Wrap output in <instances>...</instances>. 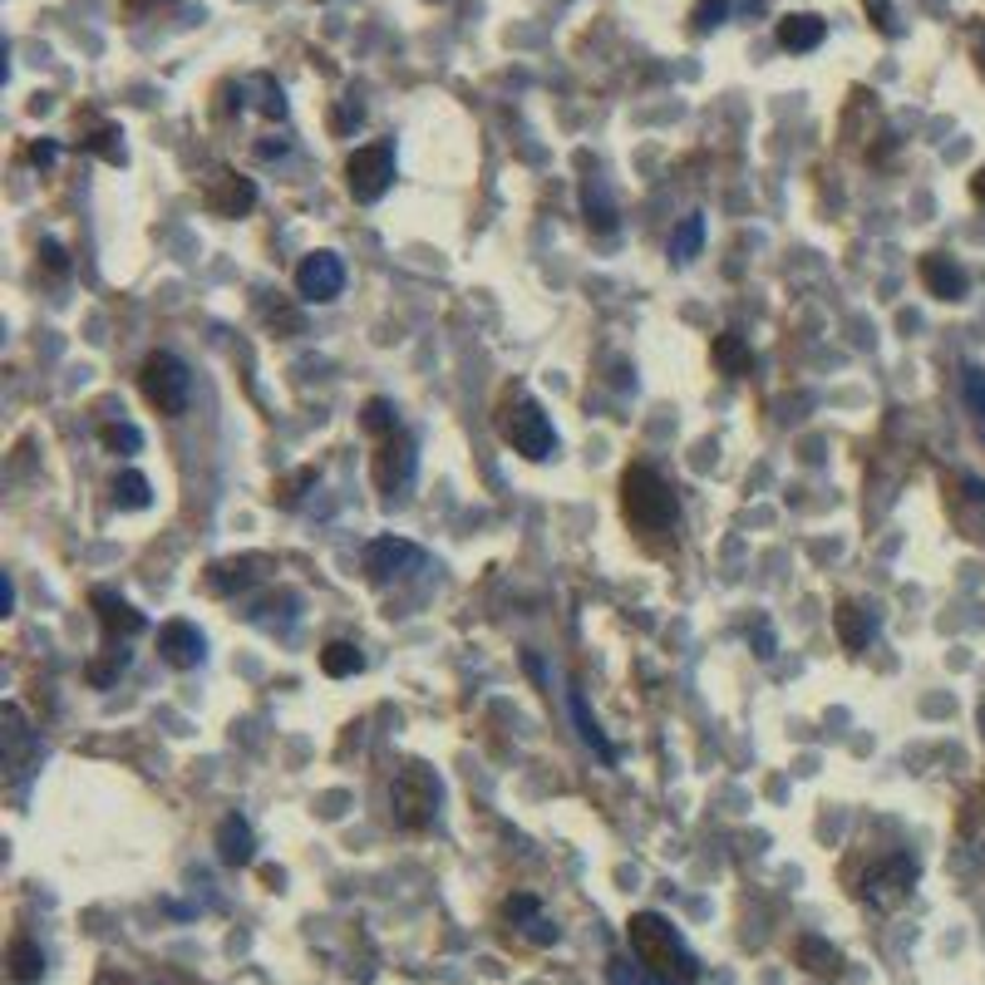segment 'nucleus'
Segmentation results:
<instances>
[{"mask_svg":"<svg viewBox=\"0 0 985 985\" xmlns=\"http://www.w3.org/2000/svg\"><path fill=\"white\" fill-rule=\"evenodd\" d=\"M370 474H375V488H380L385 498H399V492L415 484V474H419V449H415V439H409L405 429H395V434H385V439H375Z\"/></svg>","mask_w":985,"mask_h":985,"instance_id":"8","label":"nucleus"},{"mask_svg":"<svg viewBox=\"0 0 985 985\" xmlns=\"http://www.w3.org/2000/svg\"><path fill=\"white\" fill-rule=\"evenodd\" d=\"M99 444L109 454H139L143 449V434L133 424H99Z\"/></svg>","mask_w":985,"mask_h":985,"instance_id":"30","label":"nucleus"},{"mask_svg":"<svg viewBox=\"0 0 985 985\" xmlns=\"http://www.w3.org/2000/svg\"><path fill=\"white\" fill-rule=\"evenodd\" d=\"M700 247H705V217L690 212V217H685V222L670 232V257H675V261H695V257H700Z\"/></svg>","mask_w":985,"mask_h":985,"instance_id":"26","label":"nucleus"},{"mask_svg":"<svg viewBox=\"0 0 985 985\" xmlns=\"http://www.w3.org/2000/svg\"><path fill=\"white\" fill-rule=\"evenodd\" d=\"M311 484H316V468H296L286 484H277V503L281 508H296V503H301V488H311Z\"/></svg>","mask_w":985,"mask_h":985,"instance_id":"35","label":"nucleus"},{"mask_svg":"<svg viewBox=\"0 0 985 985\" xmlns=\"http://www.w3.org/2000/svg\"><path fill=\"white\" fill-rule=\"evenodd\" d=\"M778 44H784L788 54H813L823 40H828V20L813 16V10H794V16L778 20Z\"/></svg>","mask_w":985,"mask_h":985,"instance_id":"15","label":"nucleus"},{"mask_svg":"<svg viewBox=\"0 0 985 985\" xmlns=\"http://www.w3.org/2000/svg\"><path fill=\"white\" fill-rule=\"evenodd\" d=\"M976 60H981V74H985V40H981V50H976Z\"/></svg>","mask_w":985,"mask_h":985,"instance_id":"44","label":"nucleus"},{"mask_svg":"<svg viewBox=\"0 0 985 985\" xmlns=\"http://www.w3.org/2000/svg\"><path fill=\"white\" fill-rule=\"evenodd\" d=\"M709 355H715V365H719V375H749V365H754V350H749V340L739 336V330H725V336H715V346H709Z\"/></svg>","mask_w":985,"mask_h":985,"instance_id":"23","label":"nucleus"},{"mask_svg":"<svg viewBox=\"0 0 985 985\" xmlns=\"http://www.w3.org/2000/svg\"><path fill=\"white\" fill-rule=\"evenodd\" d=\"M0 719H6V764L20 774L40 744H36V735H30V725H26V715H20V705H6V709H0Z\"/></svg>","mask_w":985,"mask_h":985,"instance_id":"21","label":"nucleus"},{"mask_svg":"<svg viewBox=\"0 0 985 985\" xmlns=\"http://www.w3.org/2000/svg\"><path fill=\"white\" fill-rule=\"evenodd\" d=\"M961 389H966V405H971V415H976L981 434H985V370H976V365H971L966 380H961Z\"/></svg>","mask_w":985,"mask_h":985,"instance_id":"34","label":"nucleus"},{"mask_svg":"<svg viewBox=\"0 0 985 985\" xmlns=\"http://www.w3.org/2000/svg\"><path fill=\"white\" fill-rule=\"evenodd\" d=\"M217 857L227 867H251L257 863V838H251V823L247 818H222L217 823Z\"/></svg>","mask_w":985,"mask_h":985,"instance_id":"18","label":"nucleus"},{"mask_svg":"<svg viewBox=\"0 0 985 985\" xmlns=\"http://www.w3.org/2000/svg\"><path fill=\"white\" fill-rule=\"evenodd\" d=\"M89 606H94V621H99V631H105L109 640H129V636H139L143 631V611L133 601H123L119 591H109V587H94L89 591Z\"/></svg>","mask_w":985,"mask_h":985,"instance_id":"12","label":"nucleus"},{"mask_svg":"<svg viewBox=\"0 0 985 985\" xmlns=\"http://www.w3.org/2000/svg\"><path fill=\"white\" fill-rule=\"evenodd\" d=\"M84 143L94 148V153L105 158V163H113V168H119V163H129V153H123V133L113 129V123H99V129H94V139H84Z\"/></svg>","mask_w":985,"mask_h":985,"instance_id":"32","label":"nucleus"},{"mask_svg":"<svg viewBox=\"0 0 985 985\" xmlns=\"http://www.w3.org/2000/svg\"><path fill=\"white\" fill-rule=\"evenodd\" d=\"M158 656L173 670H192L208 656V640H202V631L192 621H163L158 626Z\"/></svg>","mask_w":985,"mask_h":985,"instance_id":"13","label":"nucleus"},{"mask_svg":"<svg viewBox=\"0 0 985 985\" xmlns=\"http://www.w3.org/2000/svg\"><path fill=\"white\" fill-rule=\"evenodd\" d=\"M261 84V113H267V119H286V94L277 84H271V79H257Z\"/></svg>","mask_w":985,"mask_h":985,"instance_id":"39","label":"nucleus"},{"mask_svg":"<svg viewBox=\"0 0 985 985\" xmlns=\"http://www.w3.org/2000/svg\"><path fill=\"white\" fill-rule=\"evenodd\" d=\"M257 563H251V557H242V563H212V571H208V587L212 591H242V587H251V577H257V571H251Z\"/></svg>","mask_w":985,"mask_h":985,"instance_id":"28","label":"nucleus"},{"mask_svg":"<svg viewBox=\"0 0 985 985\" xmlns=\"http://www.w3.org/2000/svg\"><path fill=\"white\" fill-rule=\"evenodd\" d=\"M581 217H587V227L601 237H611L616 227H621V208H616L606 178H581Z\"/></svg>","mask_w":985,"mask_h":985,"instance_id":"17","label":"nucleus"},{"mask_svg":"<svg viewBox=\"0 0 985 985\" xmlns=\"http://www.w3.org/2000/svg\"><path fill=\"white\" fill-rule=\"evenodd\" d=\"M798 966H804L813 981H838L843 976V951L828 946L823 936H804V942H798Z\"/></svg>","mask_w":985,"mask_h":985,"instance_id":"22","label":"nucleus"},{"mask_svg":"<svg viewBox=\"0 0 985 985\" xmlns=\"http://www.w3.org/2000/svg\"><path fill=\"white\" fill-rule=\"evenodd\" d=\"M123 670H129V650L119 646V650H109L105 660H89V670H84V675H89V685H99V690H105V685H113Z\"/></svg>","mask_w":985,"mask_h":985,"instance_id":"33","label":"nucleus"},{"mask_svg":"<svg viewBox=\"0 0 985 985\" xmlns=\"http://www.w3.org/2000/svg\"><path fill=\"white\" fill-rule=\"evenodd\" d=\"M439 798H444L439 774H434L429 764L409 759L405 769L395 774V784H389V818L405 833H424L434 823V813H439Z\"/></svg>","mask_w":985,"mask_h":985,"instance_id":"4","label":"nucleus"},{"mask_svg":"<svg viewBox=\"0 0 985 985\" xmlns=\"http://www.w3.org/2000/svg\"><path fill=\"white\" fill-rule=\"evenodd\" d=\"M40 976H44V951L30 942V936H16V942H10V981L36 985Z\"/></svg>","mask_w":985,"mask_h":985,"instance_id":"24","label":"nucleus"},{"mask_svg":"<svg viewBox=\"0 0 985 985\" xmlns=\"http://www.w3.org/2000/svg\"><path fill=\"white\" fill-rule=\"evenodd\" d=\"M621 513L636 533H670L680 523V492L650 464H631L621 474Z\"/></svg>","mask_w":985,"mask_h":985,"instance_id":"2","label":"nucleus"},{"mask_svg":"<svg viewBox=\"0 0 985 985\" xmlns=\"http://www.w3.org/2000/svg\"><path fill=\"white\" fill-rule=\"evenodd\" d=\"M320 670H326L330 680H350V675H360L365 670L360 646H350V640H330V646L320 650Z\"/></svg>","mask_w":985,"mask_h":985,"instance_id":"25","label":"nucleus"},{"mask_svg":"<svg viewBox=\"0 0 985 985\" xmlns=\"http://www.w3.org/2000/svg\"><path fill=\"white\" fill-rule=\"evenodd\" d=\"M626 942H631V956L660 985H700V961H695V951L685 946V936L670 926V916L631 912V922H626Z\"/></svg>","mask_w":985,"mask_h":985,"instance_id":"1","label":"nucleus"},{"mask_svg":"<svg viewBox=\"0 0 985 985\" xmlns=\"http://www.w3.org/2000/svg\"><path fill=\"white\" fill-rule=\"evenodd\" d=\"M40 261H44L50 277H64V271H70V251H64V242H54V237H44V242H40Z\"/></svg>","mask_w":985,"mask_h":985,"instance_id":"37","label":"nucleus"},{"mask_svg":"<svg viewBox=\"0 0 985 985\" xmlns=\"http://www.w3.org/2000/svg\"><path fill=\"white\" fill-rule=\"evenodd\" d=\"M971 198L985 208V168H976V178H971Z\"/></svg>","mask_w":985,"mask_h":985,"instance_id":"43","label":"nucleus"},{"mask_svg":"<svg viewBox=\"0 0 985 985\" xmlns=\"http://www.w3.org/2000/svg\"><path fill=\"white\" fill-rule=\"evenodd\" d=\"M503 916H508V922L518 926L533 946H557V936H563V932H557V922L543 912V902H537L533 892H513V897L503 902Z\"/></svg>","mask_w":985,"mask_h":985,"instance_id":"14","label":"nucleus"},{"mask_svg":"<svg viewBox=\"0 0 985 985\" xmlns=\"http://www.w3.org/2000/svg\"><path fill=\"white\" fill-rule=\"evenodd\" d=\"M754 656H759V660H774V631H769V621H754Z\"/></svg>","mask_w":985,"mask_h":985,"instance_id":"40","label":"nucleus"},{"mask_svg":"<svg viewBox=\"0 0 985 985\" xmlns=\"http://www.w3.org/2000/svg\"><path fill=\"white\" fill-rule=\"evenodd\" d=\"M729 16V0H700L695 6V30H719Z\"/></svg>","mask_w":985,"mask_h":985,"instance_id":"36","label":"nucleus"},{"mask_svg":"<svg viewBox=\"0 0 985 985\" xmlns=\"http://www.w3.org/2000/svg\"><path fill=\"white\" fill-rule=\"evenodd\" d=\"M606 985H660V981L650 976L640 961L631 966V956H611V961H606Z\"/></svg>","mask_w":985,"mask_h":985,"instance_id":"31","label":"nucleus"},{"mask_svg":"<svg viewBox=\"0 0 985 985\" xmlns=\"http://www.w3.org/2000/svg\"><path fill=\"white\" fill-rule=\"evenodd\" d=\"M833 626H838V640L847 650H867V640L877 636V611H873V606H863V601H838Z\"/></svg>","mask_w":985,"mask_h":985,"instance_id":"19","label":"nucleus"},{"mask_svg":"<svg viewBox=\"0 0 985 985\" xmlns=\"http://www.w3.org/2000/svg\"><path fill=\"white\" fill-rule=\"evenodd\" d=\"M916 877H922L916 857L892 853V857H882V863L867 867V877H863V887H857V897H863L867 907H877V912H892V907H902V902L912 897Z\"/></svg>","mask_w":985,"mask_h":985,"instance_id":"7","label":"nucleus"},{"mask_svg":"<svg viewBox=\"0 0 985 985\" xmlns=\"http://www.w3.org/2000/svg\"><path fill=\"white\" fill-rule=\"evenodd\" d=\"M922 286L932 296H942V301H961V296L971 291V277L961 261L942 257V251H932V257H922Z\"/></svg>","mask_w":985,"mask_h":985,"instance_id":"16","label":"nucleus"},{"mask_svg":"<svg viewBox=\"0 0 985 985\" xmlns=\"http://www.w3.org/2000/svg\"><path fill=\"white\" fill-rule=\"evenodd\" d=\"M202 208L212 217H247L257 208V182L237 168H212L208 188H202Z\"/></svg>","mask_w":985,"mask_h":985,"instance_id":"10","label":"nucleus"},{"mask_svg":"<svg viewBox=\"0 0 985 985\" xmlns=\"http://www.w3.org/2000/svg\"><path fill=\"white\" fill-rule=\"evenodd\" d=\"M567 705H571V719H577V735L591 744V754H597L601 764H616V744L606 739V729L597 725V715L587 709V695H581V685H567Z\"/></svg>","mask_w":985,"mask_h":985,"instance_id":"20","label":"nucleus"},{"mask_svg":"<svg viewBox=\"0 0 985 985\" xmlns=\"http://www.w3.org/2000/svg\"><path fill=\"white\" fill-rule=\"evenodd\" d=\"M360 119H365V109H360V105H346V109L336 113V129H346V123H360Z\"/></svg>","mask_w":985,"mask_h":985,"instance_id":"42","label":"nucleus"},{"mask_svg":"<svg viewBox=\"0 0 985 985\" xmlns=\"http://www.w3.org/2000/svg\"><path fill=\"white\" fill-rule=\"evenodd\" d=\"M492 429H498V439L508 444L513 454L533 458V464L553 458V449H557L553 419H547V409L537 405L533 395H508V399H503L498 415H492Z\"/></svg>","mask_w":985,"mask_h":985,"instance_id":"3","label":"nucleus"},{"mask_svg":"<svg viewBox=\"0 0 985 985\" xmlns=\"http://www.w3.org/2000/svg\"><path fill=\"white\" fill-rule=\"evenodd\" d=\"M395 188V143H365L346 158V192L355 202H380L385 192Z\"/></svg>","mask_w":985,"mask_h":985,"instance_id":"6","label":"nucleus"},{"mask_svg":"<svg viewBox=\"0 0 985 985\" xmlns=\"http://www.w3.org/2000/svg\"><path fill=\"white\" fill-rule=\"evenodd\" d=\"M867 6V16H873V26L882 30V36H897V10H892V0H863Z\"/></svg>","mask_w":985,"mask_h":985,"instance_id":"38","label":"nucleus"},{"mask_svg":"<svg viewBox=\"0 0 985 985\" xmlns=\"http://www.w3.org/2000/svg\"><path fill=\"white\" fill-rule=\"evenodd\" d=\"M30 163H54V143H30Z\"/></svg>","mask_w":985,"mask_h":985,"instance_id":"41","label":"nucleus"},{"mask_svg":"<svg viewBox=\"0 0 985 985\" xmlns=\"http://www.w3.org/2000/svg\"><path fill=\"white\" fill-rule=\"evenodd\" d=\"M424 567V547L405 543V537H375L370 547H365V571H370V581H389L399 577V571H419Z\"/></svg>","mask_w":985,"mask_h":985,"instance_id":"11","label":"nucleus"},{"mask_svg":"<svg viewBox=\"0 0 985 985\" xmlns=\"http://www.w3.org/2000/svg\"><path fill=\"white\" fill-rule=\"evenodd\" d=\"M346 291V261L336 257V251H311V257H301V267H296V296L301 301H336V296Z\"/></svg>","mask_w":985,"mask_h":985,"instance_id":"9","label":"nucleus"},{"mask_svg":"<svg viewBox=\"0 0 985 985\" xmlns=\"http://www.w3.org/2000/svg\"><path fill=\"white\" fill-rule=\"evenodd\" d=\"M139 389H143V399L163 419L188 415V405H192V370H188V360L173 355V350H153L139 365Z\"/></svg>","mask_w":985,"mask_h":985,"instance_id":"5","label":"nucleus"},{"mask_svg":"<svg viewBox=\"0 0 985 985\" xmlns=\"http://www.w3.org/2000/svg\"><path fill=\"white\" fill-rule=\"evenodd\" d=\"M360 429L365 434H375V439H385V434H395L399 429V415H395V405L389 399H365V409H360Z\"/></svg>","mask_w":985,"mask_h":985,"instance_id":"29","label":"nucleus"},{"mask_svg":"<svg viewBox=\"0 0 985 985\" xmlns=\"http://www.w3.org/2000/svg\"><path fill=\"white\" fill-rule=\"evenodd\" d=\"M113 503H119V508H133V513H139V508H148V503H153V488H148L143 474H133V468H129V474L113 478Z\"/></svg>","mask_w":985,"mask_h":985,"instance_id":"27","label":"nucleus"}]
</instances>
